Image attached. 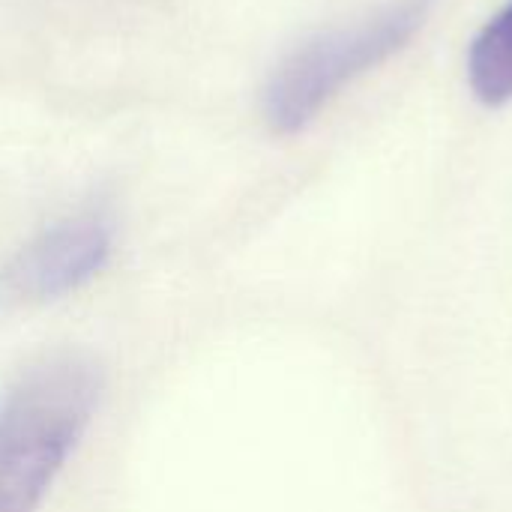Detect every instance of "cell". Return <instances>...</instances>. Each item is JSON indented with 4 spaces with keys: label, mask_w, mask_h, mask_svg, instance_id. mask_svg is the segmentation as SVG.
Returning a JSON list of instances; mask_svg holds the SVG:
<instances>
[{
    "label": "cell",
    "mask_w": 512,
    "mask_h": 512,
    "mask_svg": "<svg viewBox=\"0 0 512 512\" xmlns=\"http://www.w3.org/2000/svg\"><path fill=\"white\" fill-rule=\"evenodd\" d=\"M105 369L87 348L30 360L0 393V512H39L90 429Z\"/></svg>",
    "instance_id": "cell-1"
},
{
    "label": "cell",
    "mask_w": 512,
    "mask_h": 512,
    "mask_svg": "<svg viewBox=\"0 0 512 512\" xmlns=\"http://www.w3.org/2000/svg\"><path fill=\"white\" fill-rule=\"evenodd\" d=\"M468 84L483 105H507L512 99V0L474 36Z\"/></svg>",
    "instance_id": "cell-4"
},
{
    "label": "cell",
    "mask_w": 512,
    "mask_h": 512,
    "mask_svg": "<svg viewBox=\"0 0 512 512\" xmlns=\"http://www.w3.org/2000/svg\"><path fill=\"white\" fill-rule=\"evenodd\" d=\"M114 237V213L102 204H90L45 225L0 267V306H45L78 291L105 270Z\"/></svg>",
    "instance_id": "cell-3"
},
{
    "label": "cell",
    "mask_w": 512,
    "mask_h": 512,
    "mask_svg": "<svg viewBox=\"0 0 512 512\" xmlns=\"http://www.w3.org/2000/svg\"><path fill=\"white\" fill-rule=\"evenodd\" d=\"M432 6L435 0H396L351 27L327 30L294 48L267 81V123L282 135L309 126L354 78L402 51L429 21Z\"/></svg>",
    "instance_id": "cell-2"
}]
</instances>
